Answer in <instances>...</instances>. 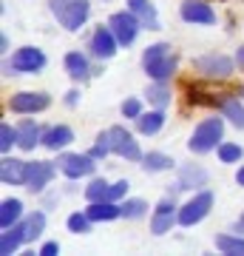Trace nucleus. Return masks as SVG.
<instances>
[{
	"label": "nucleus",
	"instance_id": "1",
	"mask_svg": "<svg viewBox=\"0 0 244 256\" xmlns=\"http://www.w3.org/2000/svg\"><path fill=\"white\" fill-rule=\"evenodd\" d=\"M176 66H179V57L171 48V43H154L142 52V68L151 80H171L176 74Z\"/></svg>",
	"mask_w": 244,
	"mask_h": 256
},
{
	"label": "nucleus",
	"instance_id": "2",
	"mask_svg": "<svg viewBox=\"0 0 244 256\" xmlns=\"http://www.w3.org/2000/svg\"><path fill=\"white\" fill-rule=\"evenodd\" d=\"M48 9L65 32H80L91 14L88 0H48Z\"/></svg>",
	"mask_w": 244,
	"mask_h": 256
},
{
	"label": "nucleus",
	"instance_id": "3",
	"mask_svg": "<svg viewBox=\"0 0 244 256\" xmlns=\"http://www.w3.org/2000/svg\"><path fill=\"white\" fill-rule=\"evenodd\" d=\"M222 137H225V120L222 117H208L205 122L196 126V131L190 134L188 148L193 154H208L213 148L222 146Z\"/></svg>",
	"mask_w": 244,
	"mask_h": 256
},
{
	"label": "nucleus",
	"instance_id": "4",
	"mask_svg": "<svg viewBox=\"0 0 244 256\" xmlns=\"http://www.w3.org/2000/svg\"><path fill=\"white\" fill-rule=\"evenodd\" d=\"M105 140H108V146H111V154L122 156V160H131V162L142 160L139 142L134 140V134H131L125 126H111L108 131H105Z\"/></svg>",
	"mask_w": 244,
	"mask_h": 256
},
{
	"label": "nucleus",
	"instance_id": "5",
	"mask_svg": "<svg viewBox=\"0 0 244 256\" xmlns=\"http://www.w3.org/2000/svg\"><path fill=\"white\" fill-rule=\"evenodd\" d=\"M45 66V54L37 46H23L14 52L9 63H6V74H37Z\"/></svg>",
	"mask_w": 244,
	"mask_h": 256
},
{
	"label": "nucleus",
	"instance_id": "6",
	"mask_svg": "<svg viewBox=\"0 0 244 256\" xmlns=\"http://www.w3.org/2000/svg\"><path fill=\"white\" fill-rule=\"evenodd\" d=\"M108 26L117 34L119 46H131L136 40V34H139V28H142V20L136 18L131 9H125V12H114L108 18Z\"/></svg>",
	"mask_w": 244,
	"mask_h": 256
},
{
	"label": "nucleus",
	"instance_id": "7",
	"mask_svg": "<svg viewBox=\"0 0 244 256\" xmlns=\"http://www.w3.org/2000/svg\"><path fill=\"white\" fill-rule=\"evenodd\" d=\"M210 205H213V194H210V191L193 194V196H190V200L179 208V225L190 228V225L202 222V220H205V216L210 214Z\"/></svg>",
	"mask_w": 244,
	"mask_h": 256
},
{
	"label": "nucleus",
	"instance_id": "8",
	"mask_svg": "<svg viewBox=\"0 0 244 256\" xmlns=\"http://www.w3.org/2000/svg\"><path fill=\"white\" fill-rule=\"evenodd\" d=\"M193 68L202 74V77H210V80H227L233 74V60L227 54H202L193 60Z\"/></svg>",
	"mask_w": 244,
	"mask_h": 256
},
{
	"label": "nucleus",
	"instance_id": "9",
	"mask_svg": "<svg viewBox=\"0 0 244 256\" xmlns=\"http://www.w3.org/2000/svg\"><path fill=\"white\" fill-rule=\"evenodd\" d=\"M57 168L63 171L68 180H80V176H91L97 168V160L91 154H63L57 160Z\"/></svg>",
	"mask_w": 244,
	"mask_h": 256
},
{
	"label": "nucleus",
	"instance_id": "10",
	"mask_svg": "<svg viewBox=\"0 0 244 256\" xmlns=\"http://www.w3.org/2000/svg\"><path fill=\"white\" fill-rule=\"evenodd\" d=\"M88 48L97 60H111V57L117 54L119 40H117V34L111 32V26H97L94 34H91V40H88Z\"/></svg>",
	"mask_w": 244,
	"mask_h": 256
},
{
	"label": "nucleus",
	"instance_id": "11",
	"mask_svg": "<svg viewBox=\"0 0 244 256\" xmlns=\"http://www.w3.org/2000/svg\"><path fill=\"white\" fill-rule=\"evenodd\" d=\"M51 106V97L45 92H20L9 100V108L14 114H37V111H45Z\"/></svg>",
	"mask_w": 244,
	"mask_h": 256
},
{
	"label": "nucleus",
	"instance_id": "12",
	"mask_svg": "<svg viewBox=\"0 0 244 256\" xmlns=\"http://www.w3.org/2000/svg\"><path fill=\"white\" fill-rule=\"evenodd\" d=\"M54 174H57L54 162H48V160H34V162H28V168H26V188L40 194L45 185L54 180Z\"/></svg>",
	"mask_w": 244,
	"mask_h": 256
},
{
	"label": "nucleus",
	"instance_id": "13",
	"mask_svg": "<svg viewBox=\"0 0 244 256\" xmlns=\"http://www.w3.org/2000/svg\"><path fill=\"white\" fill-rule=\"evenodd\" d=\"M173 222H179V210H176V205H173L171 196H165V200L154 208V216H151V230H154L156 236H162V234H168V230L173 228Z\"/></svg>",
	"mask_w": 244,
	"mask_h": 256
},
{
	"label": "nucleus",
	"instance_id": "14",
	"mask_svg": "<svg viewBox=\"0 0 244 256\" xmlns=\"http://www.w3.org/2000/svg\"><path fill=\"white\" fill-rule=\"evenodd\" d=\"M182 20L185 23H199V26H210V23H216V12L210 9V3H205V0H185L179 9Z\"/></svg>",
	"mask_w": 244,
	"mask_h": 256
},
{
	"label": "nucleus",
	"instance_id": "15",
	"mask_svg": "<svg viewBox=\"0 0 244 256\" xmlns=\"http://www.w3.org/2000/svg\"><path fill=\"white\" fill-rule=\"evenodd\" d=\"M26 168H28V162L14 160V156H6L0 162V180H3V185H26Z\"/></svg>",
	"mask_w": 244,
	"mask_h": 256
},
{
	"label": "nucleus",
	"instance_id": "16",
	"mask_svg": "<svg viewBox=\"0 0 244 256\" xmlns=\"http://www.w3.org/2000/svg\"><path fill=\"white\" fill-rule=\"evenodd\" d=\"M208 185V171L202 165H185L176 180V191H188V188H202Z\"/></svg>",
	"mask_w": 244,
	"mask_h": 256
},
{
	"label": "nucleus",
	"instance_id": "17",
	"mask_svg": "<svg viewBox=\"0 0 244 256\" xmlns=\"http://www.w3.org/2000/svg\"><path fill=\"white\" fill-rule=\"evenodd\" d=\"M85 214L91 216V222H111L122 216V205H117L114 200H102V202H91Z\"/></svg>",
	"mask_w": 244,
	"mask_h": 256
},
{
	"label": "nucleus",
	"instance_id": "18",
	"mask_svg": "<svg viewBox=\"0 0 244 256\" xmlns=\"http://www.w3.org/2000/svg\"><path fill=\"white\" fill-rule=\"evenodd\" d=\"M65 72H68L71 80H88L91 74H97L91 68L88 57L80 54V52H68V54H65Z\"/></svg>",
	"mask_w": 244,
	"mask_h": 256
},
{
	"label": "nucleus",
	"instance_id": "19",
	"mask_svg": "<svg viewBox=\"0 0 244 256\" xmlns=\"http://www.w3.org/2000/svg\"><path fill=\"white\" fill-rule=\"evenodd\" d=\"M37 142H43V131L37 126L34 120H23L17 126V148L23 151H34Z\"/></svg>",
	"mask_w": 244,
	"mask_h": 256
},
{
	"label": "nucleus",
	"instance_id": "20",
	"mask_svg": "<svg viewBox=\"0 0 244 256\" xmlns=\"http://www.w3.org/2000/svg\"><path fill=\"white\" fill-rule=\"evenodd\" d=\"M128 9L142 20L145 28H151V32L162 28V26H159V18H156V6L151 3V0H128Z\"/></svg>",
	"mask_w": 244,
	"mask_h": 256
},
{
	"label": "nucleus",
	"instance_id": "21",
	"mask_svg": "<svg viewBox=\"0 0 244 256\" xmlns=\"http://www.w3.org/2000/svg\"><path fill=\"white\" fill-rule=\"evenodd\" d=\"M71 140H74V131L68 126H51V128L43 131V146L48 148V151H60V148H65Z\"/></svg>",
	"mask_w": 244,
	"mask_h": 256
},
{
	"label": "nucleus",
	"instance_id": "22",
	"mask_svg": "<svg viewBox=\"0 0 244 256\" xmlns=\"http://www.w3.org/2000/svg\"><path fill=\"white\" fill-rule=\"evenodd\" d=\"M219 111H222V117H227L236 128H244V106H242V100H239L236 94L219 97Z\"/></svg>",
	"mask_w": 244,
	"mask_h": 256
},
{
	"label": "nucleus",
	"instance_id": "23",
	"mask_svg": "<svg viewBox=\"0 0 244 256\" xmlns=\"http://www.w3.org/2000/svg\"><path fill=\"white\" fill-rule=\"evenodd\" d=\"M26 242V228L23 225H11V228H3V236H0V254L11 256L20 245Z\"/></svg>",
	"mask_w": 244,
	"mask_h": 256
},
{
	"label": "nucleus",
	"instance_id": "24",
	"mask_svg": "<svg viewBox=\"0 0 244 256\" xmlns=\"http://www.w3.org/2000/svg\"><path fill=\"white\" fill-rule=\"evenodd\" d=\"M165 126V108H156V111H148L142 117H136V128H139V134H156L159 128Z\"/></svg>",
	"mask_w": 244,
	"mask_h": 256
},
{
	"label": "nucleus",
	"instance_id": "25",
	"mask_svg": "<svg viewBox=\"0 0 244 256\" xmlns=\"http://www.w3.org/2000/svg\"><path fill=\"white\" fill-rule=\"evenodd\" d=\"M142 168L148 171V174H156V171H171L173 160L168 154H162V151H148V154L142 156Z\"/></svg>",
	"mask_w": 244,
	"mask_h": 256
},
{
	"label": "nucleus",
	"instance_id": "26",
	"mask_svg": "<svg viewBox=\"0 0 244 256\" xmlns=\"http://www.w3.org/2000/svg\"><path fill=\"white\" fill-rule=\"evenodd\" d=\"M20 214H23V202L20 200H3V205H0V228L17 225Z\"/></svg>",
	"mask_w": 244,
	"mask_h": 256
},
{
	"label": "nucleus",
	"instance_id": "27",
	"mask_svg": "<svg viewBox=\"0 0 244 256\" xmlns=\"http://www.w3.org/2000/svg\"><path fill=\"white\" fill-rule=\"evenodd\" d=\"M148 102L156 106V108H168L171 106V88L165 86L162 80H154V86H148Z\"/></svg>",
	"mask_w": 244,
	"mask_h": 256
},
{
	"label": "nucleus",
	"instance_id": "28",
	"mask_svg": "<svg viewBox=\"0 0 244 256\" xmlns=\"http://www.w3.org/2000/svg\"><path fill=\"white\" fill-rule=\"evenodd\" d=\"M216 248L227 256H244V239L239 236V234H236V236H230V234L216 236Z\"/></svg>",
	"mask_w": 244,
	"mask_h": 256
},
{
	"label": "nucleus",
	"instance_id": "29",
	"mask_svg": "<svg viewBox=\"0 0 244 256\" xmlns=\"http://www.w3.org/2000/svg\"><path fill=\"white\" fill-rule=\"evenodd\" d=\"M23 228H26V242L40 239V236H43V230H45V214H43V210H34V214L23 222Z\"/></svg>",
	"mask_w": 244,
	"mask_h": 256
},
{
	"label": "nucleus",
	"instance_id": "30",
	"mask_svg": "<svg viewBox=\"0 0 244 256\" xmlns=\"http://www.w3.org/2000/svg\"><path fill=\"white\" fill-rule=\"evenodd\" d=\"M108 194H111V185L105 182V180H91V185L85 188V200L102 202V200H108Z\"/></svg>",
	"mask_w": 244,
	"mask_h": 256
},
{
	"label": "nucleus",
	"instance_id": "31",
	"mask_svg": "<svg viewBox=\"0 0 244 256\" xmlns=\"http://www.w3.org/2000/svg\"><path fill=\"white\" fill-rule=\"evenodd\" d=\"M244 156V148L239 146V142H222V146H219V160H222V162H239V160H242Z\"/></svg>",
	"mask_w": 244,
	"mask_h": 256
},
{
	"label": "nucleus",
	"instance_id": "32",
	"mask_svg": "<svg viewBox=\"0 0 244 256\" xmlns=\"http://www.w3.org/2000/svg\"><path fill=\"white\" fill-rule=\"evenodd\" d=\"M148 214V202L145 200H125L122 202V216L125 220H139Z\"/></svg>",
	"mask_w": 244,
	"mask_h": 256
},
{
	"label": "nucleus",
	"instance_id": "33",
	"mask_svg": "<svg viewBox=\"0 0 244 256\" xmlns=\"http://www.w3.org/2000/svg\"><path fill=\"white\" fill-rule=\"evenodd\" d=\"M11 146H17V128H11L9 122H3L0 126V151L9 154Z\"/></svg>",
	"mask_w": 244,
	"mask_h": 256
},
{
	"label": "nucleus",
	"instance_id": "34",
	"mask_svg": "<svg viewBox=\"0 0 244 256\" xmlns=\"http://www.w3.org/2000/svg\"><path fill=\"white\" fill-rule=\"evenodd\" d=\"M68 230H74V234H88L91 216L88 214H71V216H68Z\"/></svg>",
	"mask_w": 244,
	"mask_h": 256
},
{
	"label": "nucleus",
	"instance_id": "35",
	"mask_svg": "<svg viewBox=\"0 0 244 256\" xmlns=\"http://www.w3.org/2000/svg\"><path fill=\"white\" fill-rule=\"evenodd\" d=\"M122 117H128V120L142 117V102L139 100H125L122 102Z\"/></svg>",
	"mask_w": 244,
	"mask_h": 256
},
{
	"label": "nucleus",
	"instance_id": "36",
	"mask_svg": "<svg viewBox=\"0 0 244 256\" xmlns=\"http://www.w3.org/2000/svg\"><path fill=\"white\" fill-rule=\"evenodd\" d=\"M128 188H131V185H128V180H119V182H114V185H111V194H108V200L119 202V200H122V196L128 194Z\"/></svg>",
	"mask_w": 244,
	"mask_h": 256
},
{
	"label": "nucleus",
	"instance_id": "37",
	"mask_svg": "<svg viewBox=\"0 0 244 256\" xmlns=\"http://www.w3.org/2000/svg\"><path fill=\"white\" fill-rule=\"evenodd\" d=\"M57 254H60V242H45L40 248V256H57Z\"/></svg>",
	"mask_w": 244,
	"mask_h": 256
},
{
	"label": "nucleus",
	"instance_id": "38",
	"mask_svg": "<svg viewBox=\"0 0 244 256\" xmlns=\"http://www.w3.org/2000/svg\"><path fill=\"white\" fill-rule=\"evenodd\" d=\"M236 66H239V72H244V46H239V52H236Z\"/></svg>",
	"mask_w": 244,
	"mask_h": 256
},
{
	"label": "nucleus",
	"instance_id": "39",
	"mask_svg": "<svg viewBox=\"0 0 244 256\" xmlns=\"http://www.w3.org/2000/svg\"><path fill=\"white\" fill-rule=\"evenodd\" d=\"M77 100H80V92H68L65 102H68V106H77Z\"/></svg>",
	"mask_w": 244,
	"mask_h": 256
},
{
	"label": "nucleus",
	"instance_id": "40",
	"mask_svg": "<svg viewBox=\"0 0 244 256\" xmlns=\"http://www.w3.org/2000/svg\"><path fill=\"white\" fill-rule=\"evenodd\" d=\"M236 234H244V214L239 216V222H236Z\"/></svg>",
	"mask_w": 244,
	"mask_h": 256
},
{
	"label": "nucleus",
	"instance_id": "41",
	"mask_svg": "<svg viewBox=\"0 0 244 256\" xmlns=\"http://www.w3.org/2000/svg\"><path fill=\"white\" fill-rule=\"evenodd\" d=\"M236 182H239V185H242V188H244V165H242V168H239V174H236Z\"/></svg>",
	"mask_w": 244,
	"mask_h": 256
}]
</instances>
